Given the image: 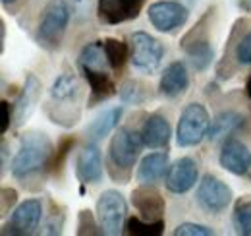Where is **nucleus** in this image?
Here are the masks:
<instances>
[{
    "mask_svg": "<svg viewBox=\"0 0 251 236\" xmlns=\"http://www.w3.org/2000/svg\"><path fill=\"white\" fill-rule=\"evenodd\" d=\"M52 155H54V148H52V142L47 134L29 132V134L22 136L20 149H18V153L10 165L12 177L24 180V178L47 169L50 165Z\"/></svg>",
    "mask_w": 251,
    "mask_h": 236,
    "instance_id": "nucleus-1",
    "label": "nucleus"
},
{
    "mask_svg": "<svg viewBox=\"0 0 251 236\" xmlns=\"http://www.w3.org/2000/svg\"><path fill=\"white\" fill-rule=\"evenodd\" d=\"M79 97H81V84L74 72H62L50 86L49 91V107L47 111L56 109V113L49 115L52 122L60 126H74L79 117L72 115V109L79 111Z\"/></svg>",
    "mask_w": 251,
    "mask_h": 236,
    "instance_id": "nucleus-2",
    "label": "nucleus"
},
{
    "mask_svg": "<svg viewBox=\"0 0 251 236\" xmlns=\"http://www.w3.org/2000/svg\"><path fill=\"white\" fill-rule=\"evenodd\" d=\"M211 118L207 109L201 103H189L182 111L178 128H176V142L180 148H195L199 146L209 132Z\"/></svg>",
    "mask_w": 251,
    "mask_h": 236,
    "instance_id": "nucleus-3",
    "label": "nucleus"
},
{
    "mask_svg": "<svg viewBox=\"0 0 251 236\" xmlns=\"http://www.w3.org/2000/svg\"><path fill=\"white\" fill-rule=\"evenodd\" d=\"M70 22V6L66 0H50L43 12L39 30H37V41L45 49H56L60 45L64 31Z\"/></svg>",
    "mask_w": 251,
    "mask_h": 236,
    "instance_id": "nucleus-4",
    "label": "nucleus"
},
{
    "mask_svg": "<svg viewBox=\"0 0 251 236\" xmlns=\"http://www.w3.org/2000/svg\"><path fill=\"white\" fill-rule=\"evenodd\" d=\"M164 47L145 31H135L129 41V62L137 72L153 74L162 62Z\"/></svg>",
    "mask_w": 251,
    "mask_h": 236,
    "instance_id": "nucleus-5",
    "label": "nucleus"
},
{
    "mask_svg": "<svg viewBox=\"0 0 251 236\" xmlns=\"http://www.w3.org/2000/svg\"><path fill=\"white\" fill-rule=\"evenodd\" d=\"M126 206L124 196L116 190H104L97 200V219L100 223V229L104 235L116 236L122 233L126 221Z\"/></svg>",
    "mask_w": 251,
    "mask_h": 236,
    "instance_id": "nucleus-6",
    "label": "nucleus"
},
{
    "mask_svg": "<svg viewBox=\"0 0 251 236\" xmlns=\"http://www.w3.org/2000/svg\"><path fill=\"white\" fill-rule=\"evenodd\" d=\"M141 148H145L141 132H135V130L124 126V128H118V132L112 136L110 146H108V155H110V161L114 167L129 171L135 165V161L141 153Z\"/></svg>",
    "mask_w": 251,
    "mask_h": 236,
    "instance_id": "nucleus-7",
    "label": "nucleus"
},
{
    "mask_svg": "<svg viewBox=\"0 0 251 236\" xmlns=\"http://www.w3.org/2000/svg\"><path fill=\"white\" fill-rule=\"evenodd\" d=\"M232 198H234L232 188L215 175H205L197 184L195 200L199 207L207 213L219 215L222 211H226V207L232 204Z\"/></svg>",
    "mask_w": 251,
    "mask_h": 236,
    "instance_id": "nucleus-8",
    "label": "nucleus"
},
{
    "mask_svg": "<svg viewBox=\"0 0 251 236\" xmlns=\"http://www.w3.org/2000/svg\"><path fill=\"white\" fill-rule=\"evenodd\" d=\"M151 26L160 33H172L186 26L189 18L188 8L176 0H158L147 8Z\"/></svg>",
    "mask_w": 251,
    "mask_h": 236,
    "instance_id": "nucleus-9",
    "label": "nucleus"
},
{
    "mask_svg": "<svg viewBox=\"0 0 251 236\" xmlns=\"http://www.w3.org/2000/svg\"><path fill=\"white\" fill-rule=\"evenodd\" d=\"M41 219H43V204H41V200H37V198L25 200L12 211V215H10L8 223L4 225L2 233L18 236L31 235L39 229Z\"/></svg>",
    "mask_w": 251,
    "mask_h": 236,
    "instance_id": "nucleus-10",
    "label": "nucleus"
},
{
    "mask_svg": "<svg viewBox=\"0 0 251 236\" xmlns=\"http://www.w3.org/2000/svg\"><path fill=\"white\" fill-rule=\"evenodd\" d=\"M147 0H97V18L106 26H118L135 20Z\"/></svg>",
    "mask_w": 251,
    "mask_h": 236,
    "instance_id": "nucleus-11",
    "label": "nucleus"
},
{
    "mask_svg": "<svg viewBox=\"0 0 251 236\" xmlns=\"http://www.w3.org/2000/svg\"><path fill=\"white\" fill-rule=\"evenodd\" d=\"M199 178V167L195 163V159L191 157H180L178 161H174L166 173V188L172 194H186L189 192Z\"/></svg>",
    "mask_w": 251,
    "mask_h": 236,
    "instance_id": "nucleus-12",
    "label": "nucleus"
},
{
    "mask_svg": "<svg viewBox=\"0 0 251 236\" xmlns=\"http://www.w3.org/2000/svg\"><path fill=\"white\" fill-rule=\"evenodd\" d=\"M219 163L224 171H228L230 175L236 177H244L248 175L251 169V151L246 144H242L240 140H226L224 146L220 149Z\"/></svg>",
    "mask_w": 251,
    "mask_h": 236,
    "instance_id": "nucleus-13",
    "label": "nucleus"
},
{
    "mask_svg": "<svg viewBox=\"0 0 251 236\" xmlns=\"http://www.w3.org/2000/svg\"><path fill=\"white\" fill-rule=\"evenodd\" d=\"M131 206L139 213L141 219L147 221H160L164 215V198L153 188V184H141L131 192Z\"/></svg>",
    "mask_w": 251,
    "mask_h": 236,
    "instance_id": "nucleus-14",
    "label": "nucleus"
},
{
    "mask_svg": "<svg viewBox=\"0 0 251 236\" xmlns=\"http://www.w3.org/2000/svg\"><path fill=\"white\" fill-rule=\"evenodd\" d=\"M75 177L81 184H97L102 180V157L95 142H89L77 153Z\"/></svg>",
    "mask_w": 251,
    "mask_h": 236,
    "instance_id": "nucleus-15",
    "label": "nucleus"
},
{
    "mask_svg": "<svg viewBox=\"0 0 251 236\" xmlns=\"http://www.w3.org/2000/svg\"><path fill=\"white\" fill-rule=\"evenodd\" d=\"M41 89H43V86L35 78V74H27L25 84L22 88V93L18 95L16 105H14V124L16 126H24L29 120L35 107H37V103H39Z\"/></svg>",
    "mask_w": 251,
    "mask_h": 236,
    "instance_id": "nucleus-16",
    "label": "nucleus"
},
{
    "mask_svg": "<svg viewBox=\"0 0 251 236\" xmlns=\"http://www.w3.org/2000/svg\"><path fill=\"white\" fill-rule=\"evenodd\" d=\"M189 88V76L188 68L184 62L176 60L172 64H168L160 76L158 82V93L168 97V99H176L180 95H184Z\"/></svg>",
    "mask_w": 251,
    "mask_h": 236,
    "instance_id": "nucleus-17",
    "label": "nucleus"
},
{
    "mask_svg": "<svg viewBox=\"0 0 251 236\" xmlns=\"http://www.w3.org/2000/svg\"><path fill=\"white\" fill-rule=\"evenodd\" d=\"M81 72L89 86L87 107H97L99 103H104L118 93V88H116L110 72H104V70H81Z\"/></svg>",
    "mask_w": 251,
    "mask_h": 236,
    "instance_id": "nucleus-18",
    "label": "nucleus"
},
{
    "mask_svg": "<svg viewBox=\"0 0 251 236\" xmlns=\"http://www.w3.org/2000/svg\"><path fill=\"white\" fill-rule=\"evenodd\" d=\"M172 136V128L166 117L153 113L145 118L143 128H141V138H143V146L149 149H162L168 146Z\"/></svg>",
    "mask_w": 251,
    "mask_h": 236,
    "instance_id": "nucleus-19",
    "label": "nucleus"
},
{
    "mask_svg": "<svg viewBox=\"0 0 251 236\" xmlns=\"http://www.w3.org/2000/svg\"><path fill=\"white\" fill-rule=\"evenodd\" d=\"M246 128V117L238 111H222L217 117L211 120L207 140L209 142H219L222 138H228L236 132Z\"/></svg>",
    "mask_w": 251,
    "mask_h": 236,
    "instance_id": "nucleus-20",
    "label": "nucleus"
},
{
    "mask_svg": "<svg viewBox=\"0 0 251 236\" xmlns=\"http://www.w3.org/2000/svg\"><path fill=\"white\" fill-rule=\"evenodd\" d=\"M168 169H170L168 153H164V151L149 153L147 157L141 159L135 178L139 184H157L158 180L168 173Z\"/></svg>",
    "mask_w": 251,
    "mask_h": 236,
    "instance_id": "nucleus-21",
    "label": "nucleus"
},
{
    "mask_svg": "<svg viewBox=\"0 0 251 236\" xmlns=\"http://www.w3.org/2000/svg\"><path fill=\"white\" fill-rule=\"evenodd\" d=\"M182 47H184V53L188 55L191 66L197 72H205L215 60V49L207 37H193L191 41L184 39Z\"/></svg>",
    "mask_w": 251,
    "mask_h": 236,
    "instance_id": "nucleus-22",
    "label": "nucleus"
},
{
    "mask_svg": "<svg viewBox=\"0 0 251 236\" xmlns=\"http://www.w3.org/2000/svg\"><path fill=\"white\" fill-rule=\"evenodd\" d=\"M122 113H124L122 107H110V109H104L100 115H97L95 120H91V124L87 126V140L97 144L104 140L108 134H112L122 118Z\"/></svg>",
    "mask_w": 251,
    "mask_h": 236,
    "instance_id": "nucleus-23",
    "label": "nucleus"
},
{
    "mask_svg": "<svg viewBox=\"0 0 251 236\" xmlns=\"http://www.w3.org/2000/svg\"><path fill=\"white\" fill-rule=\"evenodd\" d=\"M79 68L81 70H104V72H112L108 59H106V53H104V47H102V41H91L87 43L81 53H79Z\"/></svg>",
    "mask_w": 251,
    "mask_h": 236,
    "instance_id": "nucleus-24",
    "label": "nucleus"
},
{
    "mask_svg": "<svg viewBox=\"0 0 251 236\" xmlns=\"http://www.w3.org/2000/svg\"><path fill=\"white\" fill-rule=\"evenodd\" d=\"M102 47H104V53H106V59H108L112 72H120L126 62L129 60V45L124 43L122 39L108 37V39H102Z\"/></svg>",
    "mask_w": 251,
    "mask_h": 236,
    "instance_id": "nucleus-25",
    "label": "nucleus"
},
{
    "mask_svg": "<svg viewBox=\"0 0 251 236\" xmlns=\"http://www.w3.org/2000/svg\"><path fill=\"white\" fill-rule=\"evenodd\" d=\"M232 225L236 235L251 236V196H242L236 200L232 211Z\"/></svg>",
    "mask_w": 251,
    "mask_h": 236,
    "instance_id": "nucleus-26",
    "label": "nucleus"
},
{
    "mask_svg": "<svg viewBox=\"0 0 251 236\" xmlns=\"http://www.w3.org/2000/svg\"><path fill=\"white\" fill-rule=\"evenodd\" d=\"M126 235L129 236H160L164 233V219L147 221L141 217H131L126 221Z\"/></svg>",
    "mask_w": 251,
    "mask_h": 236,
    "instance_id": "nucleus-27",
    "label": "nucleus"
},
{
    "mask_svg": "<svg viewBox=\"0 0 251 236\" xmlns=\"http://www.w3.org/2000/svg\"><path fill=\"white\" fill-rule=\"evenodd\" d=\"M118 95L124 105H143L149 99L147 86L141 84L139 80H126L118 89Z\"/></svg>",
    "mask_w": 251,
    "mask_h": 236,
    "instance_id": "nucleus-28",
    "label": "nucleus"
},
{
    "mask_svg": "<svg viewBox=\"0 0 251 236\" xmlns=\"http://www.w3.org/2000/svg\"><path fill=\"white\" fill-rule=\"evenodd\" d=\"M74 144H75V138L68 136V138H64L62 142L58 144V148L54 149V155H52V159H50V165H49V169H50L54 175H58V173H60V171L64 169L66 157L70 155V151H72V148H74Z\"/></svg>",
    "mask_w": 251,
    "mask_h": 236,
    "instance_id": "nucleus-29",
    "label": "nucleus"
},
{
    "mask_svg": "<svg viewBox=\"0 0 251 236\" xmlns=\"http://www.w3.org/2000/svg\"><path fill=\"white\" fill-rule=\"evenodd\" d=\"M77 235H104L99 219L95 221V215L89 209H81L77 215Z\"/></svg>",
    "mask_w": 251,
    "mask_h": 236,
    "instance_id": "nucleus-30",
    "label": "nucleus"
},
{
    "mask_svg": "<svg viewBox=\"0 0 251 236\" xmlns=\"http://www.w3.org/2000/svg\"><path fill=\"white\" fill-rule=\"evenodd\" d=\"M176 236H213L215 231L205 227V225H199V223H182L176 227L174 231Z\"/></svg>",
    "mask_w": 251,
    "mask_h": 236,
    "instance_id": "nucleus-31",
    "label": "nucleus"
},
{
    "mask_svg": "<svg viewBox=\"0 0 251 236\" xmlns=\"http://www.w3.org/2000/svg\"><path fill=\"white\" fill-rule=\"evenodd\" d=\"M234 55H236L238 64H242V66L251 64V31L250 33H246V35L240 39V43L236 45Z\"/></svg>",
    "mask_w": 251,
    "mask_h": 236,
    "instance_id": "nucleus-32",
    "label": "nucleus"
},
{
    "mask_svg": "<svg viewBox=\"0 0 251 236\" xmlns=\"http://www.w3.org/2000/svg\"><path fill=\"white\" fill-rule=\"evenodd\" d=\"M0 111H2V126H0V134H6L14 122V105H10L6 99L0 103Z\"/></svg>",
    "mask_w": 251,
    "mask_h": 236,
    "instance_id": "nucleus-33",
    "label": "nucleus"
},
{
    "mask_svg": "<svg viewBox=\"0 0 251 236\" xmlns=\"http://www.w3.org/2000/svg\"><path fill=\"white\" fill-rule=\"evenodd\" d=\"M18 202V192L12 188H2V213H8V207H12Z\"/></svg>",
    "mask_w": 251,
    "mask_h": 236,
    "instance_id": "nucleus-34",
    "label": "nucleus"
},
{
    "mask_svg": "<svg viewBox=\"0 0 251 236\" xmlns=\"http://www.w3.org/2000/svg\"><path fill=\"white\" fill-rule=\"evenodd\" d=\"M2 2H4V4H12L14 0H2Z\"/></svg>",
    "mask_w": 251,
    "mask_h": 236,
    "instance_id": "nucleus-35",
    "label": "nucleus"
}]
</instances>
